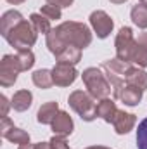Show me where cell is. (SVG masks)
<instances>
[{"label": "cell", "mask_w": 147, "mask_h": 149, "mask_svg": "<svg viewBox=\"0 0 147 149\" xmlns=\"http://www.w3.org/2000/svg\"><path fill=\"white\" fill-rule=\"evenodd\" d=\"M47 37L49 50L57 56L66 45H74L78 49H87L92 43V31L87 24L78 21H64L59 26L52 28Z\"/></svg>", "instance_id": "6da1fadb"}, {"label": "cell", "mask_w": 147, "mask_h": 149, "mask_svg": "<svg viewBox=\"0 0 147 149\" xmlns=\"http://www.w3.org/2000/svg\"><path fill=\"white\" fill-rule=\"evenodd\" d=\"M81 78H83V83L87 87V92L94 99H104V97L111 95L112 85L107 80L104 70H101V68H87L81 73Z\"/></svg>", "instance_id": "7a4b0ae2"}, {"label": "cell", "mask_w": 147, "mask_h": 149, "mask_svg": "<svg viewBox=\"0 0 147 149\" xmlns=\"http://www.w3.org/2000/svg\"><path fill=\"white\" fill-rule=\"evenodd\" d=\"M37 30L33 28L31 21L23 19L17 26H14L9 35L5 37V40L9 42V45H12L16 50H24V49H31L37 43Z\"/></svg>", "instance_id": "3957f363"}, {"label": "cell", "mask_w": 147, "mask_h": 149, "mask_svg": "<svg viewBox=\"0 0 147 149\" xmlns=\"http://www.w3.org/2000/svg\"><path fill=\"white\" fill-rule=\"evenodd\" d=\"M68 104L74 113L80 114L83 121H94L97 118V102L95 99L83 90H74L68 97Z\"/></svg>", "instance_id": "277c9868"}, {"label": "cell", "mask_w": 147, "mask_h": 149, "mask_svg": "<svg viewBox=\"0 0 147 149\" xmlns=\"http://www.w3.org/2000/svg\"><path fill=\"white\" fill-rule=\"evenodd\" d=\"M130 68H132L130 63H125V61H121L118 57L109 59V61H106L102 64V70H104L107 80H109L111 85H112V92H114V97L116 99H118L119 90L125 87V78H126V73H128Z\"/></svg>", "instance_id": "5b68a950"}, {"label": "cell", "mask_w": 147, "mask_h": 149, "mask_svg": "<svg viewBox=\"0 0 147 149\" xmlns=\"http://www.w3.org/2000/svg\"><path fill=\"white\" fill-rule=\"evenodd\" d=\"M114 47H116V57L121 59V61H125V63H130V64H132L133 49H135V38H133L132 28L123 26V28L118 31Z\"/></svg>", "instance_id": "8992f818"}, {"label": "cell", "mask_w": 147, "mask_h": 149, "mask_svg": "<svg viewBox=\"0 0 147 149\" xmlns=\"http://www.w3.org/2000/svg\"><path fill=\"white\" fill-rule=\"evenodd\" d=\"M21 73V66L16 54H5L0 61V85L2 87H12L17 80V74Z\"/></svg>", "instance_id": "52a82bcc"}, {"label": "cell", "mask_w": 147, "mask_h": 149, "mask_svg": "<svg viewBox=\"0 0 147 149\" xmlns=\"http://www.w3.org/2000/svg\"><path fill=\"white\" fill-rule=\"evenodd\" d=\"M90 26L94 30V33L99 38H107L114 28V21L111 19V16L106 12V10H94L90 14Z\"/></svg>", "instance_id": "ba28073f"}, {"label": "cell", "mask_w": 147, "mask_h": 149, "mask_svg": "<svg viewBox=\"0 0 147 149\" xmlns=\"http://www.w3.org/2000/svg\"><path fill=\"white\" fill-rule=\"evenodd\" d=\"M52 78H54V85H57V87H69L78 78V71H76L74 64L55 63V66L52 68Z\"/></svg>", "instance_id": "9c48e42d"}, {"label": "cell", "mask_w": 147, "mask_h": 149, "mask_svg": "<svg viewBox=\"0 0 147 149\" xmlns=\"http://www.w3.org/2000/svg\"><path fill=\"white\" fill-rule=\"evenodd\" d=\"M135 123H137V116H135V114L118 109L116 114H114V118H112V123H111V125L114 127V132H116V134L125 135V134H128L130 130H133Z\"/></svg>", "instance_id": "30bf717a"}, {"label": "cell", "mask_w": 147, "mask_h": 149, "mask_svg": "<svg viewBox=\"0 0 147 149\" xmlns=\"http://www.w3.org/2000/svg\"><path fill=\"white\" fill-rule=\"evenodd\" d=\"M50 127H52L54 135H64V137L71 135L73 130H74L73 118L69 116V113H66V111L57 113V116L54 118V121L50 123Z\"/></svg>", "instance_id": "8fae6325"}, {"label": "cell", "mask_w": 147, "mask_h": 149, "mask_svg": "<svg viewBox=\"0 0 147 149\" xmlns=\"http://www.w3.org/2000/svg\"><path fill=\"white\" fill-rule=\"evenodd\" d=\"M132 63L139 68L147 66V31L140 33L139 38L135 40V49H133V57Z\"/></svg>", "instance_id": "7c38bea8"}, {"label": "cell", "mask_w": 147, "mask_h": 149, "mask_svg": "<svg viewBox=\"0 0 147 149\" xmlns=\"http://www.w3.org/2000/svg\"><path fill=\"white\" fill-rule=\"evenodd\" d=\"M24 17H23V14L19 12V10H7V12H3V16L0 17V33H2V37L5 38L9 35V31L14 28V26H17L21 21H23Z\"/></svg>", "instance_id": "4fadbf2b"}, {"label": "cell", "mask_w": 147, "mask_h": 149, "mask_svg": "<svg viewBox=\"0 0 147 149\" xmlns=\"http://www.w3.org/2000/svg\"><path fill=\"white\" fill-rule=\"evenodd\" d=\"M125 85H133L140 90H147V73L144 71V68L139 66H132L126 73L125 78Z\"/></svg>", "instance_id": "5bb4252c"}, {"label": "cell", "mask_w": 147, "mask_h": 149, "mask_svg": "<svg viewBox=\"0 0 147 149\" xmlns=\"http://www.w3.org/2000/svg\"><path fill=\"white\" fill-rule=\"evenodd\" d=\"M142 94H144V90H140V88H137V87H133V85H125V87L119 90L118 99H119L123 104H126V106H137V104L142 101Z\"/></svg>", "instance_id": "9a60e30c"}, {"label": "cell", "mask_w": 147, "mask_h": 149, "mask_svg": "<svg viewBox=\"0 0 147 149\" xmlns=\"http://www.w3.org/2000/svg\"><path fill=\"white\" fill-rule=\"evenodd\" d=\"M59 111H61V109H59V104H57V102H54V101L45 102V104L40 106V109H38V113H37V121L42 123V125H50Z\"/></svg>", "instance_id": "2e32d148"}, {"label": "cell", "mask_w": 147, "mask_h": 149, "mask_svg": "<svg viewBox=\"0 0 147 149\" xmlns=\"http://www.w3.org/2000/svg\"><path fill=\"white\" fill-rule=\"evenodd\" d=\"M31 102H33V94H31L30 90H26V88L17 90V92L12 95V99H10L12 108L19 113L30 109V108H31Z\"/></svg>", "instance_id": "e0dca14e"}, {"label": "cell", "mask_w": 147, "mask_h": 149, "mask_svg": "<svg viewBox=\"0 0 147 149\" xmlns=\"http://www.w3.org/2000/svg\"><path fill=\"white\" fill-rule=\"evenodd\" d=\"M118 111L116 108V102L109 99V97H104V99H99L97 102V116L102 118L106 123H112V118Z\"/></svg>", "instance_id": "ac0fdd59"}, {"label": "cell", "mask_w": 147, "mask_h": 149, "mask_svg": "<svg viewBox=\"0 0 147 149\" xmlns=\"http://www.w3.org/2000/svg\"><path fill=\"white\" fill-rule=\"evenodd\" d=\"M57 63H64V64H78L81 61V49L74 47V45H66L57 56H55Z\"/></svg>", "instance_id": "d6986e66"}, {"label": "cell", "mask_w": 147, "mask_h": 149, "mask_svg": "<svg viewBox=\"0 0 147 149\" xmlns=\"http://www.w3.org/2000/svg\"><path fill=\"white\" fill-rule=\"evenodd\" d=\"M3 139H7L9 142H12V144H28L30 142V134L26 132V130H23V128H19V127H10L3 135H2Z\"/></svg>", "instance_id": "ffe728a7"}, {"label": "cell", "mask_w": 147, "mask_h": 149, "mask_svg": "<svg viewBox=\"0 0 147 149\" xmlns=\"http://www.w3.org/2000/svg\"><path fill=\"white\" fill-rule=\"evenodd\" d=\"M130 17H132L135 26H139L142 30H147V5L146 3L133 5L132 10H130Z\"/></svg>", "instance_id": "44dd1931"}, {"label": "cell", "mask_w": 147, "mask_h": 149, "mask_svg": "<svg viewBox=\"0 0 147 149\" xmlns=\"http://www.w3.org/2000/svg\"><path fill=\"white\" fill-rule=\"evenodd\" d=\"M33 83L38 88H50L54 85V78H52V70H37L31 74Z\"/></svg>", "instance_id": "7402d4cb"}, {"label": "cell", "mask_w": 147, "mask_h": 149, "mask_svg": "<svg viewBox=\"0 0 147 149\" xmlns=\"http://www.w3.org/2000/svg\"><path fill=\"white\" fill-rule=\"evenodd\" d=\"M30 21H31L33 28L37 30V33L49 35V31L52 30V26H50V19H49V17H45V16H43V14H40V12H33V14L30 16Z\"/></svg>", "instance_id": "603a6c76"}, {"label": "cell", "mask_w": 147, "mask_h": 149, "mask_svg": "<svg viewBox=\"0 0 147 149\" xmlns=\"http://www.w3.org/2000/svg\"><path fill=\"white\" fill-rule=\"evenodd\" d=\"M16 56H17V61H19V66H21V71H28V70L33 68V64H35V54L31 52V49L17 50Z\"/></svg>", "instance_id": "cb8c5ba5"}, {"label": "cell", "mask_w": 147, "mask_h": 149, "mask_svg": "<svg viewBox=\"0 0 147 149\" xmlns=\"http://www.w3.org/2000/svg\"><path fill=\"white\" fill-rule=\"evenodd\" d=\"M137 149H147V118L139 123L137 128Z\"/></svg>", "instance_id": "d4e9b609"}, {"label": "cell", "mask_w": 147, "mask_h": 149, "mask_svg": "<svg viewBox=\"0 0 147 149\" xmlns=\"http://www.w3.org/2000/svg\"><path fill=\"white\" fill-rule=\"evenodd\" d=\"M40 14H43V16L49 17L50 21H52V19H61V16H62L61 7H57V5H54V3H45V5H42Z\"/></svg>", "instance_id": "484cf974"}, {"label": "cell", "mask_w": 147, "mask_h": 149, "mask_svg": "<svg viewBox=\"0 0 147 149\" xmlns=\"http://www.w3.org/2000/svg\"><path fill=\"white\" fill-rule=\"evenodd\" d=\"M50 146L52 149H69V144H68V139L64 135H54L50 141Z\"/></svg>", "instance_id": "4316f807"}, {"label": "cell", "mask_w": 147, "mask_h": 149, "mask_svg": "<svg viewBox=\"0 0 147 149\" xmlns=\"http://www.w3.org/2000/svg\"><path fill=\"white\" fill-rule=\"evenodd\" d=\"M0 106H2V118H3L9 114V106H12V104H9V99L5 95H0Z\"/></svg>", "instance_id": "83f0119b"}, {"label": "cell", "mask_w": 147, "mask_h": 149, "mask_svg": "<svg viewBox=\"0 0 147 149\" xmlns=\"http://www.w3.org/2000/svg\"><path fill=\"white\" fill-rule=\"evenodd\" d=\"M73 2L74 0H47V3H54V5H57V7H61V9L73 5Z\"/></svg>", "instance_id": "f1b7e54d"}, {"label": "cell", "mask_w": 147, "mask_h": 149, "mask_svg": "<svg viewBox=\"0 0 147 149\" xmlns=\"http://www.w3.org/2000/svg\"><path fill=\"white\" fill-rule=\"evenodd\" d=\"M35 149H52V146H50V142H37Z\"/></svg>", "instance_id": "f546056e"}, {"label": "cell", "mask_w": 147, "mask_h": 149, "mask_svg": "<svg viewBox=\"0 0 147 149\" xmlns=\"http://www.w3.org/2000/svg\"><path fill=\"white\" fill-rule=\"evenodd\" d=\"M19 149H35V144H31V142H28V144H21Z\"/></svg>", "instance_id": "4dcf8cb0"}, {"label": "cell", "mask_w": 147, "mask_h": 149, "mask_svg": "<svg viewBox=\"0 0 147 149\" xmlns=\"http://www.w3.org/2000/svg\"><path fill=\"white\" fill-rule=\"evenodd\" d=\"M9 3H12V5H17V3H23V2H26V0H7Z\"/></svg>", "instance_id": "1f68e13d"}, {"label": "cell", "mask_w": 147, "mask_h": 149, "mask_svg": "<svg viewBox=\"0 0 147 149\" xmlns=\"http://www.w3.org/2000/svg\"><path fill=\"white\" fill-rule=\"evenodd\" d=\"M87 149H109V148H106V146H90Z\"/></svg>", "instance_id": "d6a6232c"}, {"label": "cell", "mask_w": 147, "mask_h": 149, "mask_svg": "<svg viewBox=\"0 0 147 149\" xmlns=\"http://www.w3.org/2000/svg\"><path fill=\"white\" fill-rule=\"evenodd\" d=\"M109 2H112V3H125L126 0H109Z\"/></svg>", "instance_id": "836d02e7"}, {"label": "cell", "mask_w": 147, "mask_h": 149, "mask_svg": "<svg viewBox=\"0 0 147 149\" xmlns=\"http://www.w3.org/2000/svg\"><path fill=\"white\" fill-rule=\"evenodd\" d=\"M140 3H146L147 5V0H140Z\"/></svg>", "instance_id": "e575fe53"}]
</instances>
